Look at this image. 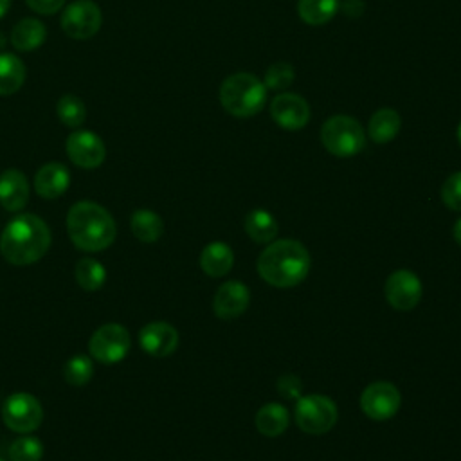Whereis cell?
Segmentation results:
<instances>
[{"mask_svg": "<svg viewBox=\"0 0 461 461\" xmlns=\"http://www.w3.org/2000/svg\"><path fill=\"white\" fill-rule=\"evenodd\" d=\"M339 420V409L330 396L306 394L297 398L295 421L308 434H324L333 429Z\"/></svg>", "mask_w": 461, "mask_h": 461, "instance_id": "8992f818", "label": "cell"}, {"mask_svg": "<svg viewBox=\"0 0 461 461\" xmlns=\"http://www.w3.org/2000/svg\"><path fill=\"white\" fill-rule=\"evenodd\" d=\"M67 232L77 249L97 252L113 243L117 227L112 214L103 205L81 200L67 212Z\"/></svg>", "mask_w": 461, "mask_h": 461, "instance_id": "3957f363", "label": "cell"}, {"mask_svg": "<svg viewBox=\"0 0 461 461\" xmlns=\"http://www.w3.org/2000/svg\"><path fill=\"white\" fill-rule=\"evenodd\" d=\"M43 457V445L34 436H22L9 447L11 461H40Z\"/></svg>", "mask_w": 461, "mask_h": 461, "instance_id": "f1b7e54d", "label": "cell"}, {"mask_svg": "<svg viewBox=\"0 0 461 461\" xmlns=\"http://www.w3.org/2000/svg\"><path fill=\"white\" fill-rule=\"evenodd\" d=\"M340 7L339 0H299L297 13L301 20L308 25H322L330 22L337 9Z\"/></svg>", "mask_w": 461, "mask_h": 461, "instance_id": "d4e9b609", "label": "cell"}, {"mask_svg": "<svg viewBox=\"0 0 461 461\" xmlns=\"http://www.w3.org/2000/svg\"><path fill=\"white\" fill-rule=\"evenodd\" d=\"M384 292H385L387 303L394 310L409 312L420 303L423 286L414 272H411L407 268H400L387 277Z\"/></svg>", "mask_w": 461, "mask_h": 461, "instance_id": "8fae6325", "label": "cell"}, {"mask_svg": "<svg viewBox=\"0 0 461 461\" xmlns=\"http://www.w3.org/2000/svg\"><path fill=\"white\" fill-rule=\"evenodd\" d=\"M94 375V364L88 357L85 355H76L72 358L67 360L65 367H63V376L70 385H85L90 382Z\"/></svg>", "mask_w": 461, "mask_h": 461, "instance_id": "83f0119b", "label": "cell"}, {"mask_svg": "<svg viewBox=\"0 0 461 461\" xmlns=\"http://www.w3.org/2000/svg\"><path fill=\"white\" fill-rule=\"evenodd\" d=\"M11 9V0H0V18H4Z\"/></svg>", "mask_w": 461, "mask_h": 461, "instance_id": "e575fe53", "label": "cell"}, {"mask_svg": "<svg viewBox=\"0 0 461 461\" xmlns=\"http://www.w3.org/2000/svg\"><path fill=\"white\" fill-rule=\"evenodd\" d=\"M47 38V29L38 18H22L13 32H11V43L16 50L29 52L38 49Z\"/></svg>", "mask_w": 461, "mask_h": 461, "instance_id": "d6986e66", "label": "cell"}, {"mask_svg": "<svg viewBox=\"0 0 461 461\" xmlns=\"http://www.w3.org/2000/svg\"><path fill=\"white\" fill-rule=\"evenodd\" d=\"M270 115L281 128L288 131H295L308 124L310 104L299 94L283 92V94H277L270 103Z\"/></svg>", "mask_w": 461, "mask_h": 461, "instance_id": "4fadbf2b", "label": "cell"}, {"mask_svg": "<svg viewBox=\"0 0 461 461\" xmlns=\"http://www.w3.org/2000/svg\"><path fill=\"white\" fill-rule=\"evenodd\" d=\"M400 115L393 108H380L376 110L367 124V133L373 142L387 144L391 142L400 131Z\"/></svg>", "mask_w": 461, "mask_h": 461, "instance_id": "44dd1931", "label": "cell"}, {"mask_svg": "<svg viewBox=\"0 0 461 461\" xmlns=\"http://www.w3.org/2000/svg\"><path fill=\"white\" fill-rule=\"evenodd\" d=\"M130 346V331L122 324L108 322L94 331L88 342V351L97 362L115 364L126 357Z\"/></svg>", "mask_w": 461, "mask_h": 461, "instance_id": "ba28073f", "label": "cell"}, {"mask_svg": "<svg viewBox=\"0 0 461 461\" xmlns=\"http://www.w3.org/2000/svg\"><path fill=\"white\" fill-rule=\"evenodd\" d=\"M321 140L331 155L348 158L364 149L366 131L357 119L349 115H333L322 124Z\"/></svg>", "mask_w": 461, "mask_h": 461, "instance_id": "5b68a950", "label": "cell"}, {"mask_svg": "<svg viewBox=\"0 0 461 461\" xmlns=\"http://www.w3.org/2000/svg\"><path fill=\"white\" fill-rule=\"evenodd\" d=\"M2 420L7 429L18 434H29L41 425L43 407L36 396L29 393H14L2 405Z\"/></svg>", "mask_w": 461, "mask_h": 461, "instance_id": "52a82bcc", "label": "cell"}, {"mask_svg": "<svg viewBox=\"0 0 461 461\" xmlns=\"http://www.w3.org/2000/svg\"><path fill=\"white\" fill-rule=\"evenodd\" d=\"M140 348L151 357H167L178 346V331L164 321L146 324L139 333Z\"/></svg>", "mask_w": 461, "mask_h": 461, "instance_id": "9a60e30c", "label": "cell"}, {"mask_svg": "<svg viewBox=\"0 0 461 461\" xmlns=\"http://www.w3.org/2000/svg\"><path fill=\"white\" fill-rule=\"evenodd\" d=\"M25 4L38 14H54L63 7L65 0H25Z\"/></svg>", "mask_w": 461, "mask_h": 461, "instance_id": "d6a6232c", "label": "cell"}, {"mask_svg": "<svg viewBox=\"0 0 461 461\" xmlns=\"http://www.w3.org/2000/svg\"><path fill=\"white\" fill-rule=\"evenodd\" d=\"M294 79L295 68L286 61H277L267 68L263 85L267 86V90H285L294 83Z\"/></svg>", "mask_w": 461, "mask_h": 461, "instance_id": "f546056e", "label": "cell"}, {"mask_svg": "<svg viewBox=\"0 0 461 461\" xmlns=\"http://www.w3.org/2000/svg\"><path fill=\"white\" fill-rule=\"evenodd\" d=\"M290 423V414L285 405L277 402L265 403L258 412H256V429L268 438H276L286 430Z\"/></svg>", "mask_w": 461, "mask_h": 461, "instance_id": "ffe728a7", "label": "cell"}, {"mask_svg": "<svg viewBox=\"0 0 461 461\" xmlns=\"http://www.w3.org/2000/svg\"><path fill=\"white\" fill-rule=\"evenodd\" d=\"M130 225H131L133 236L139 241H144V243L157 241L162 236V232H164L162 218L157 212L149 211V209H137L131 214Z\"/></svg>", "mask_w": 461, "mask_h": 461, "instance_id": "cb8c5ba5", "label": "cell"}, {"mask_svg": "<svg viewBox=\"0 0 461 461\" xmlns=\"http://www.w3.org/2000/svg\"><path fill=\"white\" fill-rule=\"evenodd\" d=\"M457 140H459V144H461V124H459V128H457Z\"/></svg>", "mask_w": 461, "mask_h": 461, "instance_id": "8d00e7d4", "label": "cell"}, {"mask_svg": "<svg viewBox=\"0 0 461 461\" xmlns=\"http://www.w3.org/2000/svg\"><path fill=\"white\" fill-rule=\"evenodd\" d=\"M342 9L348 16H360V13L364 9V4L360 0H346L342 4Z\"/></svg>", "mask_w": 461, "mask_h": 461, "instance_id": "836d02e7", "label": "cell"}, {"mask_svg": "<svg viewBox=\"0 0 461 461\" xmlns=\"http://www.w3.org/2000/svg\"><path fill=\"white\" fill-rule=\"evenodd\" d=\"M50 247V230L47 223L31 212L14 216L4 229L0 236L2 256L16 265L36 263Z\"/></svg>", "mask_w": 461, "mask_h": 461, "instance_id": "7a4b0ae2", "label": "cell"}, {"mask_svg": "<svg viewBox=\"0 0 461 461\" xmlns=\"http://www.w3.org/2000/svg\"><path fill=\"white\" fill-rule=\"evenodd\" d=\"M441 200L450 211H461V171L452 173L443 182Z\"/></svg>", "mask_w": 461, "mask_h": 461, "instance_id": "4dcf8cb0", "label": "cell"}, {"mask_svg": "<svg viewBox=\"0 0 461 461\" xmlns=\"http://www.w3.org/2000/svg\"><path fill=\"white\" fill-rule=\"evenodd\" d=\"M58 119L68 128H79L86 119V106L81 97L67 94L56 104Z\"/></svg>", "mask_w": 461, "mask_h": 461, "instance_id": "4316f807", "label": "cell"}, {"mask_svg": "<svg viewBox=\"0 0 461 461\" xmlns=\"http://www.w3.org/2000/svg\"><path fill=\"white\" fill-rule=\"evenodd\" d=\"M67 155L68 158L83 169H94L103 164L106 157L104 142L99 135L90 130H76L67 137Z\"/></svg>", "mask_w": 461, "mask_h": 461, "instance_id": "7c38bea8", "label": "cell"}, {"mask_svg": "<svg viewBox=\"0 0 461 461\" xmlns=\"http://www.w3.org/2000/svg\"><path fill=\"white\" fill-rule=\"evenodd\" d=\"M70 185V173L61 162H49L34 175V189L41 198L54 200Z\"/></svg>", "mask_w": 461, "mask_h": 461, "instance_id": "2e32d148", "label": "cell"}, {"mask_svg": "<svg viewBox=\"0 0 461 461\" xmlns=\"http://www.w3.org/2000/svg\"><path fill=\"white\" fill-rule=\"evenodd\" d=\"M74 276H76L77 285L88 292L99 290L106 281V270H104L103 263H99L94 258L79 259L74 268Z\"/></svg>", "mask_w": 461, "mask_h": 461, "instance_id": "484cf974", "label": "cell"}, {"mask_svg": "<svg viewBox=\"0 0 461 461\" xmlns=\"http://www.w3.org/2000/svg\"><path fill=\"white\" fill-rule=\"evenodd\" d=\"M245 230L256 243H270L277 236V221L267 209H254L245 218Z\"/></svg>", "mask_w": 461, "mask_h": 461, "instance_id": "7402d4cb", "label": "cell"}, {"mask_svg": "<svg viewBox=\"0 0 461 461\" xmlns=\"http://www.w3.org/2000/svg\"><path fill=\"white\" fill-rule=\"evenodd\" d=\"M277 391L285 396V398H294V400H297V398H301L303 394V382H301V378L299 376H295V375H283V376H279L277 378Z\"/></svg>", "mask_w": 461, "mask_h": 461, "instance_id": "1f68e13d", "label": "cell"}, {"mask_svg": "<svg viewBox=\"0 0 461 461\" xmlns=\"http://www.w3.org/2000/svg\"><path fill=\"white\" fill-rule=\"evenodd\" d=\"M312 267L308 249L290 238L276 240L258 258V274L263 281L277 288H290L304 281Z\"/></svg>", "mask_w": 461, "mask_h": 461, "instance_id": "6da1fadb", "label": "cell"}, {"mask_svg": "<svg viewBox=\"0 0 461 461\" xmlns=\"http://www.w3.org/2000/svg\"><path fill=\"white\" fill-rule=\"evenodd\" d=\"M25 81V65L9 52H0V95H11L22 88Z\"/></svg>", "mask_w": 461, "mask_h": 461, "instance_id": "603a6c76", "label": "cell"}, {"mask_svg": "<svg viewBox=\"0 0 461 461\" xmlns=\"http://www.w3.org/2000/svg\"><path fill=\"white\" fill-rule=\"evenodd\" d=\"M0 461H4V459H0Z\"/></svg>", "mask_w": 461, "mask_h": 461, "instance_id": "74e56055", "label": "cell"}, {"mask_svg": "<svg viewBox=\"0 0 461 461\" xmlns=\"http://www.w3.org/2000/svg\"><path fill=\"white\" fill-rule=\"evenodd\" d=\"M452 234H454V240H456V241L461 245V218L456 221Z\"/></svg>", "mask_w": 461, "mask_h": 461, "instance_id": "d590c367", "label": "cell"}, {"mask_svg": "<svg viewBox=\"0 0 461 461\" xmlns=\"http://www.w3.org/2000/svg\"><path fill=\"white\" fill-rule=\"evenodd\" d=\"M29 200V182L20 169L0 173V205L7 211H20Z\"/></svg>", "mask_w": 461, "mask_h": 461, "instance_id": "e0dca14e", "label": "cell"}, {"mask_svg": "<svg viewBox=\"0 0 461 461\" xmlns=\"http://www.w3.org/2000/svg\"><path fill=\"white\" fill-rule=\"evenodd\" d=\"M103 23V13L94 0H74L61 14V29L74 40L92 38Z\"/></svg>", "mask_w": 461, "mask_h": 461, "instance_id": "9c48e42d", "label": "cell"}, {"mask_svg": "<svg viewBox=\"0 0 461 461\" xmlns=\"http://www.w3.org/2000/svg\"><path fill=\"white\" fill-rule=\"evenodd\" d=\"M250 303V290L245 283L232 279L223 283L212 301V310L220 319H234L240 317Z\"/></svg>", "mask_w": 461, "mask_h": 461, "instance_id": "5bb4252c", "label": "cell"}, {"mask_svg": "<svg viewBox=\"0 0 461 461\" xmlns=\"http://www.w3.org/2000/svg\"><path fill=\"white\" fill-rule=\"evenodd\" d=\"M402 403L400 391L394 384L378 380L369 384L360 394V409L362 412L376 421H384L393 418Z\"/></svg>", "mask_w": 461, "mask_h": 461, "instance_id": "30bf717a", "label": "cell"}, {"mask_svg": "<svg viewBox=\"0 0 461 461\" xmlns=\"http://www.w3.org/2000/svg\"><path fill=\"white\" fill-rule=\"evenodd\" d=\"M234 265V252L223 241H212L203 247L200 254V267L211 277H221L230 272Z\"/></svg>", "mask_w": 461, "mask_h": 461, "instance_id": "ac0fdd59", "label": "cell"}, {"mask_svg": "<svg viewBox=\"0 0 461 461\" xmlns=\"http://www.w3.org/2000/svg\"><path fill=\"white\" fill-rule=\"evenodd\" d=\"M267 101V86L249 72H236L223 79L220 86V103L234 117L256 115Z\"/></svg>", "mask_w": 461, "mask_h": 461, "instance_id": "277c9868", "label": "cell"}]
</instances>
